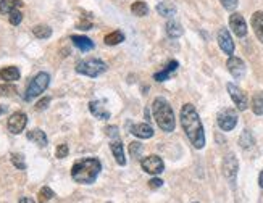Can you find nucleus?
I'll return each instance as SVG.
<instances>
[{"label": "nucleus", "instance_id": "f257e3e1", "mask_svg": "<svg viewBox=\"0 0 263 203\" xmlns=\"http://www.w3.org/2000/svg\"><path fill=\"white\" fill-rule=\"evenodd\" d=\"M179 119H181V126H183V131L186 132L191 144L195 149H203L205 147V132H203L202 121L199 118V113H197V110L194 108V105L184 103L179 113Z\"/></svg>", "mask_w": 263, "mask_h": 203}, {"label": "nucleus", "instance_id": "f03ea898", "mask_svg": "<svg viewBox=\"0 0 263 203\" xmlns=\"http://www.w3.org/2000/svg\"><path fill=\"white\" fill-rule=\"evenodd\" d=\"M102 163L97 158H83L71 168V177L78 184H94L100 174Z\"/></svg>", "mask_w": 263, "mask_h": 203}, {"label": "nucleus", "instance_id": "7ed1b4c3", "mask_svg": "<svg viewBox=\"0 0 263 203\" xmlns=\"http://www.w3.org/2000/svg\"><path fill=\"white\" fill-rule=\"evenodd\" d=\"M152 111H153V118H155V121H157V124L162 131H165V132L175 131V126H176L175 113H173V110H171L167 99L157 97L152 103Z\"/></svg>", "mask_w": 263, "mask_h": 203}, {"label": "nucleus", "instance_id": "20e7f679", "mask_svg": "<svg viewBox=\"0 0 263 203\" xmlns=\"http://www.w3.org/2000/svg\"><path fill=\"white\" fill-rule=\"evenodd\" d=\"M50 84V76L47 73H37V75L31 79V83L26 87V94H24V100L31 102L32 99H36L40 94H42L45 89Z\"/></svg>", "mask_w": 263, "mask_h": 203}, {"label": "nucleus", "instance_id": "39448f33", "mask_svg": "<svg viewBox=\"0 0 263 203\" xmlns=\"http://www.w3.org/2000/svg\"><path fill=\"white\" fill-rule=\"evenodd\" d=\"M107 63L98 60V58H87V60H83L76 64V73L79 75H84V76H89V78H97L103 75L107 71Z\"/></svg>", "mask_w": 263, "mask_h": 203}, {"label": "nucleus", "instance_id": "423d86ee", "mask_svg": "<svg viewBox=\"0 0 263 203\" xmlns=\"http://www.w3.org/2000/svg\"><path fill=\"white\" fill-rule=\"evenodd\" d=\"M237 124V113L233 108H223L218 113V126L223 131H233Z\"/></svg>", "mask_w": 263, "mask_h": 203}, {"label": "nucleus", "instance_id": "0eeeda50", "mask_svg": "<svg viewBox=\"0 0 263 203\" xmlns=\"http://www.w3.org/2000/svg\"><path fill=\"white\" fill-rule=\"evenodd\" d=\"M141 166H142V169H144L145 173L153 174V176H159L160 173H163V169H165L163 160L159 155H149V157H145L141 161Z\"/></svg>", "mask_w": 263, "mask_h": 203}, {"label": "nucleus", "instance_id": "6e6552de", "mask_svg": "<svg viewBox=\"0 0 263 203\" xmlns=\"http://www.w3.org/2000/svg\"><path fill=\"white\" fill-rule=\"evenodd\" d=\"M26 124H28V116H26V113H23V111L13 113V115L8 118V123H7L8 131L12 134H21V131H24Z\"/></svg>", "mask_w": 263, "mask_h": 203}, {"label": "nucleus", "instance_id": "1a4fd4ad", "mask_svg": "<svg viewBox=\"0 0 263 203\" xmlns=\"http://www.w3.org/2000/svg\"><path fill=\"white\" fill-rule=\"evenodd\" d=\"M226 89H228V92H229V95H231V99H233V102L236 103V107H237V110L239 111H244V110H247V95H245V92L242 91V89H239L236 84H233V83H229L228 86H226Z\"/></svg>", "mask_w": 263, "mask_h": 203}, {"label": "nucleus", "instance_id": "9d476101", "mask_svg": "<svg viewBox=\"0 0 263 203\" xmlns=\"http://www.w3.org/2000/svg\"><path fill=\"white\" fill-rule=\"evenodd\" d=\"M237 169H239V163H237V158L229 153L226 155L225 161H223V173L226 176V179L231 182V185H234L236 182V176H237Z\"/></svg>", "mask_w": 263, "mask_h": 203}, {"label": "nucleus", "instance_id": "9b49d317", "mask_svg": "<svg viewBox=\"0 0 263 203\" xmlns=\"http://www.w3.org/2000/svg\"><path fill=\"white\" fill-rule=\"evenodd\" d=\"M229 28L233 29V32L237 37L247 36V23H245L244 16L239 13H233L229 16Z\"/></svg>", "mask_w": 263, "mask_h": 203}, {"label": "nucleus", "instance_id": "f8f14e48", "mask_svg": "<svg viewBox=\"0 0 263 203\" xmlns=\"http://www.w3.org/2000/svg\"><path fill=\"white\" fill-rule=\"evenodd\" d=\"M218 45L220 48L223 50L226 55L231 56L234 53V42H233V37L229 34V31L226 28H221L218 31Z\"/></svg>", "mask_w": 263, "mask_h": 203}, {"label": "nucleus", "instance_id": "ddd939ff", "mask_svg": "<svg viewBox=\"0 0 263 203\" xmlns=\"http://www.w3.org/2000/svg\"><path fill=\"white\" fill-rule=\"evenodd\" d=\"M226 66H228L229 73H231L236 79L244 78V75H245V63L241 58H237V56L231 55V56H229L228 63H226Z\"/></svg>", "mask_w": 263, "mask_h": 203}, {"label": "nucleus", "instance_id": "4468645a", "mask_svg": "<svg viewBox=\"0 0 263 203\" xmlns=\"http://www.w3.org/2000/svg\"><path fill=\"white\" fill-rule=\"evenodd\" d=\"M89 110L98 119H109L110 118V111L105 108L103 100H92L89 103Z\"/></svg>", "mask_w": 263, "mask_h": 203}, {"label": "nucleus", "instance_id": "2eb2a0df", "mask_svg": "<svg viewBox=\"0 0 263 203\" xmlns=\"http://www.w3.org/2000/svg\"><path fill=\"white\" fill-rule=\"evenodd\" d=\"M131 134H134L137 139H150L153 137V129L149 123H141L131 126Z\"/></svg>", "mask_w": 263, "mask_h": 203}, {"label": "nucleus", "instance_id": "dca6fc26", "mask_svg": "<svg viewBox=\"0 0 263 203\" xmlns=\"http://www.w3.org/2000/svg\"><path fill=\"white\" fill-rule=\"evenodd\" d=\"M110 149H112V153L115 160H117V163L120 166H126V157H125V147H123V144L120 139H115L112 141L110 144Z\"/></svg>", "mask_w": 263, "mask_h": 203}, {"label": "nucleus", "instance_id": "f3484780", "mask_svg": "<svg viewBox=\"0 0 263 203\" xmlns=\"http://www.w3.org/2000/svg\"><path fill=\"white\" fill-rule=\"evenodd\" d=\"M178 66H179V63H178L176 60H171V61L167 64V66H163L162 71L155 73V75H153V79H155V81H159V83H163V81H168L170 76L173 75V73L178 70Z\"/></svg>", "mask_w": 263, "mask_h": 203}, {"label": "nucleus", "instance_id": "a211bd4d", "mask_svg": "<svg viewBox=\"0 0 263 203\" xmlns=\"http://www.w3.org/2000/svg\"><path fill=\"white\" fill-rule=\"evenodd\" d=\"M71 42L75 47H78L81 52H89L94 48V42L86 36H71Z\"/></svg>", "mask_w": 263, "mask_h": 203}, {"label": "nucleus", "instance_id": "6ab92c4d", "mask_svg": "<svg viewBox=\"0 0 263 203\" xmlns=\"http://www.w3.org/2000/svg\"><path fill=\"white\" fill-rule=\"evenodd\" d=\"M252 28L257 39L263 44V12H255L252 15Z\"/></svg>", "mask_w": 263, "mask_h": 203}, {"label": "nucleus", "instance_id": "aec40b11", "mask_svg": "<svg viewBox=\"0 0 263 203\" xmlns=\"http://www.w3.org/2000/svg\"><path fill=\"white\" fill-rule=\"evenodd\" d=\"M0 79L5 83H15L20 79V70L16 66H5L0 70Z\"/></svg>", "mask_w": 263, "mask_h": 203}, {"label": "nucleus", "instance_id": "412c9836", "mask_svg": "<svg viewBox=\"0 0 263 203\" xmlns=\"http://www.w3.org/2000/svg\"><path fill=\"white\" fill-rule=\"evenodd\" d=\"M26 137L31 142L37 144L39 147H47V136L44 131H40V129H32V131L26 134Z\"/></svg>", "mask_w": 263, "mask_h": 203}, {"label": "nucleus", "instance_id": "4be33fe9", "mask_svg": "<svg viewBox=\"0 0 263 203\" xmlns=\"http://www.w3.org/2000/svg\"><path fill=\"white\" fill-rule=\"evenodd\" d=\"M165 29H167L168 37H171V39H178V37H181V36L184 34V29H183V26H181V23H178L175 20L168 21Z\"/></svg>", "mask_w": 263, "mask_h": 203}, {"label": "nucleus", "instance_id": "5701e85b", "mask_svg": "<svg viewBox=\"0 0 263 203\" xmlns=\"http://www.w3.org/2000/svg\"><path fill=\"white\" fill-rule=\"evenodd\" d=\"M21 5H23V0H2V2H0V13L10 15L13 10H18Z\"/></svg>", "mask_w": 263, "mask_h": 203}, {"label": "nucleus", "instance_id": "b1692460", "mask_svg": "<svg viewBox=\"0 0 263 203\" xmlns=\"http://www.w3.org/2000/svg\"><path fill=\"white\" fill-rule=\"evenodd\" d=\"M131 12H133V15L136 16H147L149 15V5H147L145 2H142V0H137V2H134L133 5H131Z\"/></svg>", "mask_w": 263, "mask_h": 203}, {"label": "nucleus", "instance_id": "393cba45", "mask_svg": "<svg viewBox=\"0 0 263 203\" xmlns=\"http://www.w3.org/2000/svg\"><path fill=\"white\" fill-rule=\"evenodd\" d=\"M157 12H159V15L170 18V16H173L176 13V7L173 4H170V2H160L157 5Z\"/></svg>", "mask_w": 263, "mask_h": 203}, {"label": "nucleus", "instance_id": "a878e982", "mask_svg": "<svg viewBox=\"0 0 263 203\" xmlns=\"http://www.w3.org/2000/svg\"><path fill=\"white\" fill-rule=\"evenodd\" d=\"M125 40V34L121 31H113L110 34L105 36V44L107 45H118Z\"/></svg>", "mask_w": 263, "mask_h": 203}, {"label": "nucleus", "instance_id": "bb28decb", "mask_svg": "<svg viewBox=\"0 0 263 203\" xmlns=\"http://www.w3.org/2000/svg\"><path fill=\"white\" fill-rule=\"evenodd\" d=\"M32 34H34L37 39H48L52 36V29L45 26V24H37V26L32 28Z\"/></svg>", "mask_w": 263, "mask_h": 203}, {"label": "nucleus", "instance_id": "cd10ccee", "mask_svg": "<svg viewBox=\"0 0 263 203\" xmlns=\"http://www.w3.org/2000/svg\"><path fill=\"white\" fill-rule=\"evenodd\" d=\"M252 111L255 113V115H258V116L263 115V94L261 92L253 95V99H252Z\"/></svg>", "mask_w": 263, "mask_h": 203}, {"label": "nucleus", "instance_id": "c85d7f7f", "mask_svg": "<svg viewBox=\"0 0 263 203\" xmlns=\"http://www.w3.org/2000/svg\"><path fill=\"white\" fill-rule=\"evenodd\" d=\"M253 136H252V132L249 131V129H245V131L241 134V137H239V145L242 149H249V147H252L253 145Z\"/></svg>", "mask_w": 263, "mask_h": 203}, {"label": "nucleus", "instance_id": "c756f323", "mask_svg": "<svg viewBox=\"0 0 263 203\" xmlns=\"http://www.w3.org/2000/svg\"><path fill=\"white\" fill-rule=\"evenodd\" d=\"M12 163L18 168V169H26V163H24V157L23 155H20V153H13L12 155Z\"/></svg>", "mask_w": 263, "mask_h": 203}, {"label": "nucleus", "instance_id": "7c9ffc66", "mask_svg": "<svg viewBox=\"0 0 263 203\" xmlns=\"http://www.w3.org/2000/svg\"><path fill=\"white\" fill-rule=\"evenodd\" d=\"M54 195H55V193H54V190L50 187H42L39 190V198H40V201H42V203L47 201V200H52Z\"/></svg>", "mask_w": 263, "mask_h": 203}, {"label": "nucleus", "instance_id": "2f4dec72", "mask_svg": "<svg viewBox=\"0 0 263 203\" xmlns=\"http://www.w3.org/2000/svg\"><path fill=\"white\" fill-rule=\"evenodd\" d=\"M8 20L13 24V26H18V24L23 21V13L20 10H13L10 15H8Z\"/></svg>", "mask_w": 263, "mask_h": 203}, {"label": "nucleus", "instance_id": "473e14b6", "mask_svg": "<svg viewBox=\"0 0 263 203\" xmlns=\"http://www.w3.org/2000/svg\"><path fill=\"white\" fill-rule=\"evenodd\" d=\"M141 152H142V144H139V142H133V144L129 145V155H131V157L137 158L139 155H141Z\"/></svg>", "mask_w": 263, "mask_h": 203}, {"label": "nucleus", "instance_id": "72a5a7b5", "mask_svg": "<svg viewBox=\"0 0 263 203\" xmlns=\"http://www.w3.org/2000/svg\"><path fill=\"white\" fill-rule=\"evenodd\" d=\"M15 92H16L15 86H8V84L0 86V97H12L15 95Z\"/></svg>", "mask_w": 263, "mask_h": 203}, {"label": "nucleus", "instance_id": "f704fd0d", "mask_svg": "<svg viewBox=\"0 0 263 203\" xmlns=\"http://www.w3.org/2000/svg\"><path fill=\"white\" fill-rule=\"evenodd\" d=\"M68 152H70L68 145L67 144H60L59 147H57V150H55V157L57 158H65V157H68Z\"/></svg>", "mask_w": 263, "mask_h": 203}, {"label": "nucleus", "instance_id": "c9c22d12", "mask_svg": "<svg viewBox=\"0 0 263 203\" xmlns=\"http://www.w3.org/2000/svg\"><path fill=\"white\" fill-rule=\"evenodd\" d=\"M220 2H221V5H223V7L226 8V10H229V12L236 10V8H237V4H239V2H237V0H220Z\"/></svg>", "mask_w": 263, "mask_h": 203}, {"label": "nucleus", "instance_id": "e433bc0d", "mask_svg": "<svg viewBox=\"0 0 263 203\" xmlns=\"http://www.w3.org/2000/svg\"><path fill=\"white\" fill-rule=\"evenodd\" d=\"M48 103H50V97H44L42 100H39V102H37V105H36V110H37V111H42V110H45V108L48 107Z\"/></svg>", "mask_w": 263, "mask_h": 203}, {"label": "nucleus", "instance_id": "4c0bfd02", "mask_svg": "<svg viewBox=\"0 0 263 203\" xmlns=\"http://www.w3.org/2000/svg\"><path fill=\"white\" fill-rule=\"evenodd\" d=\"M149 187L150 189H160V187H163V181L162 179H159V177H153V179H150L149 181Z\"/></svg>", "mask_w": 263, "mask_h": 203}, {"label": "nucleus", "instance_id": "58836bf2", "mask_svg": "<svg viewBox=\"0 0 263 203\" xmlns=\"http://www.w3.org/2000/svg\"><path fill=\"white\" fill-rule=\"evenodd\" d=\"M105 132H107V136H112V137H115V139H118V127L117 126L105 127Z\"/></svg>", "mask_w": 263, "mask_h": 203}, {"label": "nucleus", "instance_id": "ea45409f", "mask_svg": "<svg viewBox=\"0 0 263 203\" xmlns=\"http://www.w3.org/2000/svg\"><path fill=\"white\" fill-rule=\"evenodd\" d=\"M90 28H92V24L90 23H78V29H84V31H89Z\"/></svg>", "mask_w": 263, "mask_h": 203}, {"label": "nucleus", "instance_id": "a19ab883", "mask_svg": "<svg viewBox=\"0 0 263 203\" xmlns=\"http://www.w3.org/2000/svg\"><path fill=\"white\" fill-rule=\"evenodd\" d=\"M20 203H36V201L32 200V198H28V197H24V198H21V200H20Z\"/></svg>", "mask_w": 263, "mask_h": 203}, {"label": "nucleus", "instance_id": "79ce46f5", "mask_svg": "<svg viewBox=\"0 0 263 203\" xmlns=\"http://www.w3.org/2000/svg\"><path fill=\"white\" fill-rule=\"evenodd\" d=\"M258 184H260V187L263 189V171L260 173V177H258Z\"/></svg>", "mask_w": 263, "mask_h": 203}, {"label": "nucleus", "instance_id": "37998d69", "mask_svg": "<svg viewBox=\"0 0 263 203\" xmlns=\"http://www.w3.org/2000/svg\"><path fill=\"white\" fill-rule=\"evenodd\" d=\"M2 113H4V108H2V107H0V115H2Z\"/></svg>", "mask_w": 263, "mask_h": 203}, {"label": "nucleus", "instance_id": "c03bdc74", "mask_svg": "<svg viewBox=\"0 0 263 203\" xmlns=\"http://www.w3.org/2000/svg\"><path fill=\"white\" fill-rule=\"evenodd\" d=\"M194 203H197V201H194Z\"/></svg>", "mask_w": 263, "mask_h": 203}]
</instances>
